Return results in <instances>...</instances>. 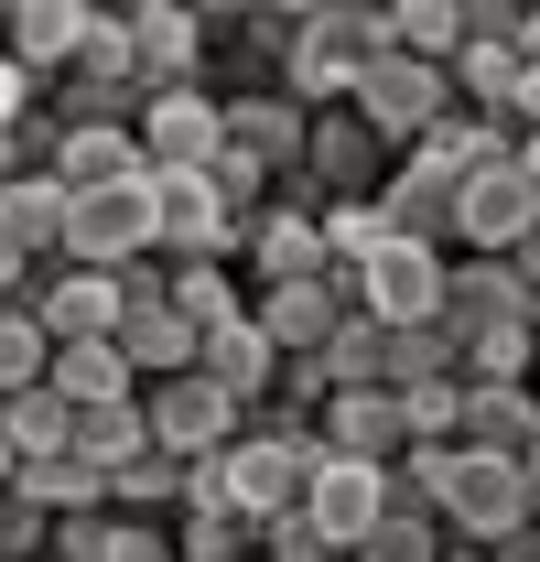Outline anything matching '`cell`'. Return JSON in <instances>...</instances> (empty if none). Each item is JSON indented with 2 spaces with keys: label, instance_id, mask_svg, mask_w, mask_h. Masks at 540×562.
<instances>
[{
  "label": "cell",
  "instance_id": "cell-23",
  "mask_svg": "<svg viewBox=\"0 0 540 562\" xmlns=\"http://www.w3.org/2000/svg\"><path fill=\"white\" fill-rule=\"evenodd\" d=\"M465 454H540V390H465Z\"/></svg>",
  "mask_w": 540,
  "mask_h": 562
},
{
  "label": "cell",
  "instance_id": "cell-47",
  "mask_svg": "<svg viewBox=\"0 0 540 562\" xmlns=\"http://www.w3.org/2000/svg\"><path fill=\"white\" fill-rule=\"evenodd\" d=\"M11 173H22V151H11V140H0V184H11Z\"/></svg>",
  "mask_w": 540,
  "mask_h": 562
},
{
  "label": "cell",
  "instance_id": "cell-14",
  "mask_svg": "<svg viewBox=\"0 0 540 562\" xmlns=\"http://www.w3.org/2000/svg\"><path fill=\"white\" fill-rule=\"evenodd\" d=\"M346 314H357V303H346L336 281H270V292H249V325H260L281 357H325Z\"/></svg>",
  "mask_w": 540,
  "mask_h": 562
},
{
  "label": "cell",
  "instance_id": "cell-12",
  "mask_svg": "<svg viewBox=\"0 0 540 562\" xmlns=\"http://www.w3.org/2000/svg\"><path fill=\"white\" fill-rule=\"evenodd\" d=\"M131 55H140V87H205L216 33H205L195 0H131Z\"/></svg>",
  "mask_w": 540,
  "mask_h": 562
},
{
  "label": "cell",
  "instance_id": "cell-10",
  "mask_svg": "<svg viewBox=\"0 0 540 562\" xmlns=\"http://www.w3.org/2000/svg\"><path fill=\"white\" fill-rule=\"evenodd\" d=\"M151 249H162V260H238L249 227L216 206L205 173H151Z\"/></svg>",
  "mask_w": 540,
  "mask_h": 562
},
{
  "label": "cell",
  "instance_id": "cell-22",
  "mask_svg": "<svg viewBox=\"0 0 540 562\" xmlns=\"http://www.w3.org/2000/svg\"><path fill=\"white\" fill-rule=\"evenodd\" d=\"M66 412H120V401H140V368L120 357V336L109 347H55V379H44Z\"/></svg>",
  "mask_w": 540,
  "mask_h": 562
},
{
  "label": "cell",
  "instance_id": "cell-44",
  "mask_svg": "<svg viewBox=\"0 0 540 562\" xmlns=\"http://www.w3.org/2000/svg\"><path fill=\"white\" fill-rule=\"evenodd\" d=\"M508 120H519V140H530V131H540V66H530V76H519V109H508Z\"/></svg>",
  "mask_w": 540,
  "mask_h": 562
},
{
  "label": "cell",
  "instance_id": "cell-38",
  "mask_svg": "<svg viewBox=\"0 0 540 562\" xmlns=\"http://www.w3.org/2000/svg\"><path fill=\"white\" fill-rule=\"evenodd\" d=\"M357 562H454V541H443V519H390Z\"/></svg>",
  "mask_w": 540,
  "mask_h": 562
},
{
  "label": "cell",
  "instance_id": "cell-7",
  "mask_svg": "<svg viewBox=\"0 0 540 562\" xmlns=\"http://www.w3.org/2000/svg\"><path fill=\"white\" fill-rule=\"evenodd\" d=\"M140 412H151V443L162 454H184V465H205V454H227L238 432H249V412L205 379V368H184V379H162V390H140Z\"/></svg>",
  "mask_w": 540,
  "mask_h": 562
},
{
  "label": "cell",
  "instance_id": "cell-29",
  "mask_svg": "<svg viewBox=\"0 0 540 562\" xmlns=\"http://www.w3.org/2000/svg\"><path fill=\"white\" fill-rule=\"evenodd\" d=\"M184 476H195V465L151 443V454H131V465L109 476V508H120V519H173V508H184Z\"/></svg>",
  "mask_w": 540,
  "mask_h": 562
},
{
  "label": "cell",
  "instance_id": "cell-6",
  "mask_svg": "<svg viewBox=\"0 0 540 562\" xmlns=\"http://www.w3.org/2000/svg\"><path fill=\"white\" fill-rule=\"evenodd\" d=\"M140 151H151V173H216V151H227V98H216V87H151V98H140Z\"/></svg>",
  "mask_w": 540,
  "mask_h": 562
},
{
  "label": "cell",
  "instance_id": "cell-49",
  "mask_svg": "<svg viewBox=\"0 0 540 562\" xmlns=\"http://www.w3.org/2000/svg\"><path fill=\"white\" fill-rule=\"evenodd\" d=\"M454 562H486V552H454Z\"/></svg>",
  "mask_w": 540,
  "mask_h": 562
},
{
  "label": "cell",
  "instance_id": "cell-31",
  "mask_svg": "<svg viewBox=\"0 0 540 562\" xmlns=\"http://www.w3.org/2000/svg\"><path fill=\"white\" fill-rule=\"evenodd\" d=\"M76 454H87L98 476H120L131 454H151V412H140V401H120V412H76Z\"/></svg>",
  "mask_w": 540,
  "mask_h": 562
},
{
  "label": "cell",
  "instance_id": "cell-34",
  "mask_svg": "<svg viewBox=\"0 0 540 562\" xmlns=\"http://www.w3.org/2000/svg\"><path fill=\"white\" fill-rule=\"evenodd\" d=\"M401 422H410V443H465V379H410Z\"/></svg>",
  "mask_w": 540,
  "mask_h": 562
},
{
  "label": "cell",
  "instance_id": "cell-27",
  "mask_svg": "<svg viewBox=\"0 0 540 562\" xmlns=\"http://www.w3.org/2000/svg\"><path fill=\"white\" fill-rule=\"evenodd\" d=\"M465 0H390V55H410V66H454L465 55Z\"/></svg>",
  "mask_w": 540,
  "mask_h": 562
},
{
  "label": "cell",
  "instance_id": "cell-9",
  "mask_svg": "<svg viewBox=\"0 0 540 562\" xmlns=\"http://www.w3.org/2000/svg\"><path fill=\"white\" fill-rule=\"evenodd\" d=\"M540 238V184L508 162V173H465L454 195V260H508Z\"/></svg>",
  "mask_w": 540,
  "mask_h": 562
},
{
  "label": "cell",
  "instance_id": "cell-40",
  "mask_svg": "<svg viewBox=\"0 0 540 562\" xmlns=\"http://www.w3.org/2000/svg\"><path fill=\"white\" fill-rule=\"evenodd\" d=\"M260 562H336V552L314 541V519H303V508H281V519H260Z\"/></svg>",
  "mask_w": 540,
  "mask_h": 562
},
{
  "label": "cell",
  "instance_id": "cell-43",
  "mask_svg": "<svg viewBox=\"0 0 540 562\" xmlns=\"http://www.w3.org/2000/svg\"><path fill=\"white\" fill-rule=\"evenodd\" d=\"M33 281H44V260H22V249H11V238H0V303H22V292H33Z\"/></svg>",
  "mask_w": 540,
  "mask_h": 562
},
{
  "label": "cell",
  "instance_id": "cell-48",
  "mask_svg": "<svg viewBox=\"0 0 540 562\" xmlns=\"http://www.w3.org/2000/svg\"><path fill=\"white\" fill-rule=\"evenodd\" d=\"M530 508H540V454H530Z\"/></svg>",
  "mask_w": 540,
  "mask_h": 562
},
{
  "label": "cell",
  "instance_id": "cell-13",
  "mask_svg": "<svg viewBox=\"0 0 540 562\" xmlns=\"http://www.w3.org/2000/svg\"><path fill=\"white\" fill-rule=\"evenodd\" d=\"M87 22H98V0H11L0 11V55L33 76V87H55L87 55Z\"/></svg>",
  "mask_w": 540,
  "mask_h": 562
},
{
  "label": "cell",
  "instance_id": "cell-45",
  "mask_svg": "<svg viewBox=\"0 0 540 562\" xmlns=\"http://www.w3.org/2000/svg\"><path fill=\"white\" fill-rule=\"evenodd\" d=\"M519 66H540V0H519Z\"/></svg>",
  "mask_w": 540,
  "mask_h": 562
},
{
  "label": "cell",
  "instance_id": "cell-26",
  "mask_svg": "<svg viewBox=\"0 0 540 562\" xmlns=\"http://www.w3.org/2000/svg\"><path fill=\"white\" fill-rule=\"evenodd\" d=\"M173 314H184L195 336L238 325V314H249V271H238V260H173Z\"/></svg>",
  "mask_w": 540,
  "mask_h": 562
},
{
  "label": "cell",
  "instance_id": "cell-35",
  "mask_svg": "<svg viewBox=\"0 0 540 562\" xmlns=\"http://www.w3.org/2000/svg\"><path fill=\"white\" fill-rule=\"evenodd\" d=\"M22 487L44 497V508H55V519H87V508H109V476H98V465H87V454H55V465H33V476H22Z\"/></svg>",
  "mask_w": 540,
  "mask_h": 562
},
{
  "label": "cell",
  "instance_id": "cell-41",
  "mask_svg": "<svg viewBox=\"0 0 540 562\" xmlns=\"http://www.w3.org/2000/svg\"><path fill=\"white\" fill-rule=\"evenodd\" d=\"M109 562H184L173 552V519H120L109 530Z\"/></svg>",
  "mask_w": 540,
  "mask_h": 562
},
{
  "label": "cell",
  "instance_id": "cell-8",
  "mask_svg": "<svg viewBox=\"0 0 540 562\" xmlns=\"http://www.w3.org/2000/svg\"><path fill=\"white\" fill-rule=\"evenodd\" d=\"M357 120L390 140V151H421V140L454 120V76H443V66H410V55H390V66L357 87Z\"/></svg>",
  "mask_w": 540,
  "mask_h": 562
},
{
  "label": "cell",
  "instance_id": "cell-15",
  "mask_svg": "<svg viewBox=\"0 0 540 562\" xmlns=\"http://www.w3.org/2000/svg\"><path fill=\"white\" fill-rule=\"evenodd\" d=\"M454 195H465V173L443 151H401L390 162V227L410 249H454Z\"/></svg>",
  "mask_w": 540,
  "mask_h": 562
},
{
  "label": "cell",
  "instance_id": "cell-24",
  "mask_svg": "<svg viewBox=\"0 0 540 562\" xmlns=\"http://www.w3.org/2000/svg\"><path fill=\"white\" fill-rule=\"evenodd\" d=\"M120 357L140 368V390H162V379H184V368H205V336L173 314V303H151V314H131L120 325Z\"/></svg>",
  "mask_w": 540,
  "mask_h": 562
},
{
  "label": "cell",
  "instance_id": "cell-4",
  "mask_svg": "<svg viewBox=\"0 0 540 562\" xmlns=\"http://www.w3.org/2000/svg\"><path fill=\"white\" fill-rule=\"evenodd\" d=\"M66 260L76 271H140V260H162L151 249V173L109 184V195H76L66 206Z\"/></svg>",
  "mask_w": 540,
  "mask_h": 562
},
{
  "label": "cell",
  "instance_id": "cell-42",
  "mask_svg": "<svg viewBox=\"0 0 540 562\" xmlns=\"http://www.w3.org/2000/svg\"><path fill=\"white\" fill-rule=\"evenodd\" d=\"M33 109H44V87H33V76H22V66H11V55H0V140L22 131Z\"/></svg>",
  "mask_w": 540,
  "mask_h": 562
},
{
  "label": "cell",
  "instance_id": "cell-28",
  "mask_svg": "<svg viewBox=\"0 0 540 562\" xmlns=\"http://www.w3.org/2000/svg\"><path fill=\"white\" fill-rule=\"evenodd\" d=\"M0 432H11L22 476H33V465H55V454H76V412L55 401V390H22V401H0Z\"/></svg>",
  "mask_w": 540,
  "mask_h": 562
},
{
  "label": "cell",
  "instance_id": "cell-39",
  "mask_svg": "<svg viewBox=\"0 0 540 562\" xmlns=\"http://www.w3.org/2000/svg\"><path fill=\"white\" fill-rule=\"evenodd\" d=\"M109 530H120V508H87V519H55V552H44V562H109Z\"/></svg>",
  "mask_w": 540,
  "mask_h": 562
},
{
  "label": "cell",
  "instance_id": "cell-46",
  "mask_svg": "<svg viewBox=\"0 0 540 562\" xmlns=\"http://www.w3.org/2000/svg\"><path fill=\"white\" fill-rule=\"evenodd\" d=\"M519 173H530V184H540V131H530V140H519Z\"/></svg>",
  "mask_w": 540,
  "mask_h": 562
},
{
  "label": "cell",
  "instance_id": "cell-3",
  "mask_svg": "<svg viewBox=\"0 0 540 562\" xmlns=\"http://www.w3.org/2000/svg\"><path fill=\"white\" fill-rule=\"evenodd\" d=\"M303 519H314V541L336 562H357L401 508H390V465H346V454H325L314 465V487H303Z\"/></svg>",
  "mask_w": 540,
  "mask_h": 562
},
{
  "label": "cell",
  "instance_id": "cell-2",
  "mask_svg": "<svg viewBox=\"0 0 540 562\" xmlns=\"http://www.w3.org/2000/svg\"><path fill=\"white\" fill-rule=\"evenodd\" d=\"M443 541L454 552H508V541H530L540 508H530V465H508V454H454V487H443Z\"/></svg>",
  "mask_w": 540,
  "mask_h": 562
},
{
  "label": "cell",
  "instance_id": "cell-11",
  "mask_svg": "<svg viewBox=\"0 0 540 562\" xmlns=\"http://www.w3.org/2000/svg\"><path fill=\"white\" fill-rule=\"evenodd\" d=\"M443 281H454V249H410V238H390V260L357 281V314H379L390 336H421V325H443Z\"/></svg>",
  "mask_w": 540,
  "mask_h": 562
},
{
  "label": "cell",
  "instance_id": "cell-30",
  "mask_svg": "<svg viewBox=\"0 0 540 562\" xmlns=\"http://www.w3.org/2000/svg\"><path fill=\"white\" fill-rule=\"evenodd\" d=\"M390 357H401V336H390L379 314H346L336 347H325V379H336V390H390Z\"/></svg>",
  "mask_w": 540,
  "mask_h": 562
},
{
  "label": "cell",
  "instance_id": "cell-5",
  "mask_svg": "<svg viewBox=\"0 0 540 562\" xmlns=\"http://www.w3.org/2000/svg\"><path fill=\"white\" fill-rule=\"evenodd\" d=\"M22 314H33L55 347H109V336L131 325V292H120V271H76V260H55V271L22 292Z\"/></svg>",
  "mask_w": 540,
  "mask_h": 562
},
{
  "label": "cell",
  "instance_id": "cell-20",
  "mask_svg": "<svg viewBox=\"0 0 540 562\" xmlns=\"http://www.w3.org/2000/svg\"><path fill=\"white\" fill-rule=\"evenodd\" d=\"M66 184H55V173H11V184H0V238H11V249H22V260H44V271H55V260H66Z\"/></svg>",
  "mask_w": 540,
  "mask_h": 562
},
{
  "label": "cell",
  "instance_id": "cell-16",
  "mask_svg": "<svg viewBox=\"0 0 540 562\" xmlns=\"http://www.w3.org/2000/svg\"><path fill=\"white\" fill-rule=\"evenodd\" d=\"M325 454H346V465H401L410 454L401 390H336L325 401Z\"/></svg>",
  "mask_w": 540,
  "mask_h": 562
},
{
  "label": "cell",
  "instance_id": "cell-18",
  "mask_svg": "<svg viewBox=\"0 0 540 562\" xmlns=\"http://www.w3.org/2000/svg\"><path fill=\"white\" fill-rule=\"evenodd\" d=\"M303 140H314V109H303V98H281V87L227 98V151H249V162H270V173H292Z\"/></svg>",
  "mask_w": 540,
  "mask_h": 562
},
{
  "label": "cell",
  "instance_id": "cell-32",
  "mask_svg": "<svg viewBox=\"0 0 540 562\" xmlns=\"http://www.w3.org/2000/svg\"><path fill=\"white\" fill-rule=\"evenodd\" d=\"M55 379V336L22 314V303H0V401H22V390H44Z\"/></svg>",
  "mask_w": 540,
  "mask_h": 562
},
{
  "label": "cell",
  "instance_id": "cell-17",
  "mask_svg": "<svg viewBox=\"0 0 540 562\" xmlns=\"http://www.w3.org/2000/svg\"><path fill=\"white\" fill-rule=\"evenodd\" d=\"M238 271H249V292H270V281H325V216L314 206H270L260 227H249V249H238Z\"/></svg>",
  "mask_w": 540,
  "mask_h": 562
},
{
  "label": "cell",
  "instance_id": "cell-21",
  "mask_svg": "<svg viewBox=\"0 0 540 562\" xmlns=\"http://www.w3.org/2000/svg\"><path fill=\"white\" fill-rule=\"evenodd\" d=\"M205 379H216L238 412H270V390H281V347L238 314V325H216V336H205Z\"/></svg>",
  "mask_w": 540,
  "mask_h": 562
},
{
  "label": "cell",
  "instance_id": "cell-19",
  "mask_svg": "<svg viewBox=\"0 0 540 562\" xmlns=\"http://www.w3.org/2000/svg\"><path fill=\"white\" fill-rule=\"evenodd\" d=\"M530 303H519V281H508V260H454V281H443V336L454 347H475V336H497V325H519ZM540 325V314H530Z\"/></svg>",
  "mask_w": 540,
  "mask_h": 562
},
{
  "label": "cell",
  "instance_id": "cell-37",
  "mask_svg": "<svg viewBox=\"0 0 540 562\" xmlns=\"http://www.w3.org/2000/svg\"><path fill=\"white\" fill-rule=\"evenodd\" d=\"M410 379H465V347H454L443 325H421V336H401V357H390V390H410Z\"/></svg>",
  "mask_w": 540,
  "mask_h": 562
},
{
  "label": "cell",
  "instance_id": "cell-36",
  "mask_svg": "<svg viewBox=\"0 0 540 562\" xmlns=\"http://www.w3.org/2000/svg\"><path fill=\"white\" fill-rule=\"evenodd\" d=\"M44 552H55V508L33 487H11L0 497V562H44Z\"/></svg>",
  "mask_w": 540,
  "mask_h": 562
},
{
  "label": "cell",
  "instance_id": "cell-1",
  "mask_svg": "<svg viewBox=\"0 0 540 562\" xmlns=\"http://www.w3.org/2000/svg\"><path fill=\"white\" fill-rule=\"evenodd\" d=\"M390 66V11L379 0H303V44L281 66V98H303L314 120L357 109V87Z\"/></svg>",
  "mask_w": 540,
  "mask_h": 562
},
{
  "label": "cell",
  "instance_id": "cell-25",
  "mask_svg": "<svg viewBox=\"0 0 540 562\" xmlns=\"http://www.w3.org/2000/svg\"><path fill=\"white\" fill-rule=\"evenodd\" d=\"M173 552L184 562H260V519H238L227 497H184L173 508Z\"/></svg>",
  "mask_w": 540,
  "mask_h": 562
},
{
  "label": "cell",
  "instance_id": "cell-33",
  "mask_svg": "<svg viewBox=\"0 0 540 562\" xmlns=\"http://www.w3.org/2000/svg\"><path fill=\"white\" fill-rule=\"evenodd\" d=\"M454 454H465V443H410L401 465H390V508H401V519H432L443 487H454Z\"/></svg>",
  "mask_w": 540,
  "mask_h": 562
}]
</instances>
